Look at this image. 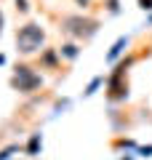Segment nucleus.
Wrapping results in <instances>:
<instances>
[{
  "instance_id": "obj_1",
  "label": "nucleus",
  "mask_w": 152,
  "mask_h": 160,
  "mask_svg": "<svg viewBox=\"0 0 152 160\" xmlns=\"http://www.w3.org/2000/svg\"><path fill=\"white\" fill-rule=\"evenodd\" d=\"M62 29H64V35H69L75 40H88L99 32V22L88 19V16H67L62 22Z\"/></svg>"
},
{
  "instance_id": "obj_2",
  "label": "nucleus",
  "mask_w": 152,
  "mask_h": 160,
  "mask_svg": "<svg viewBox=\"0 0 152 160\" xmlns=\"http://www.w3.org/2000/svg\"><path fill=\"white\" fill-rule=\"evenodd\" d=\"M43 40H45V32H43V27L35 24V22L24 24V27L16 32V46H19L22 53H35L40 46H43Z\"/></svg>"
},
{
  "instance_id": "obj_3",
  "label": "nucleus",
  "mask_w": 152,
  "mask_h": 160,
  "mask_svg": "<svg viewBox=\"0 0 152 160\" xmlns=\"http://www.w3.org/2000/svg\"><path fill=\"white\" fill-rule=\"evenodd\" d=\"M131 62H134V59L120 62L118 69L109 75V80H107V99H109V102H120V99L128 96V80H125V69H128Z\"/></svg>"
},
{
  "instance_id": "obj_4",
  "label": "nucleus",
  "mask_w": 152,
  "mask_h": 160,
  "mask_svg": "<svg viewBox=\"0 0 152 160\" xmlns=\"http://www.w3.org/2000/svg\"><path fill=\"white\" fill-rule=\"evenodd\" d=\"M40 86H43V78H40L38 72H32V67L19 64L16 72H13V78H11V88H16L19 93H32V91H38Z\"/></svg>"
},
{
  "instance_id": "obj_5",
  "label": "nucleus",
  "mask_w": 152,
  "mask_h": 160,
  "mask_svg": "<svg viewBox=\"0 0 152 160\" xmlns=\"http://www.w3.org/2000/svg\"><path fill=\"white\" fill-rule=\"evenodd\" d=\"M125 46H128V38H120L118 40V43H115V46L112 48H109V53H107V62H115V59H118L120 56V51H123V48Z\"/></svg>"
},
{
  "instance_id": "obj_6",
  "label": "nucleus",
  "mask_w": 152,
  "mask_h": 160,
  "mask_svg": "<svg viewBox=\"0 0 152 160\" xmlns=\"http://www.w3.org/2000/svg\"><path fill=\"white\" fill-rule=\"evenodd\" d=\"M40 147H43V136H40V133H32L29 142H27V155H38Z\"/></svg>"
},
{
  "instance_id": "obj_7",
  "label": "nucleus",
  "mask_w": 152,
  "mask_h": 160,
  "mask_svg": "<svg viewBox=\"0 0 152 160\" xmlns=\"http://www.w3.org/2000/svg\"><path fill=\"white\" fill-rule=\"evenodd\" d=\"M62 53H64L67 59H75V56H78V46H72V43H67V46L62 48Z\"/></svg>"
},
{
  "instance_id": "obj_8",
  "label": "nucleus",
  "mask_w": 152,
  "mask_h": 160,
  "mask_svg": "<svg viewBox=\"0 0 152 160\" xmlns=\"http://www.w3.org/2000/svg\"><path fill=\"white\" fill-rule=\"evenodd\" d=\"M16 149H19L16 144H11V147H6V149H0V160H11V155L16 152Z\"/></svg>"
},
{
  "instance_id": "obj_9",
  "label": "nucleus",
  "mask_w": 152,
  "mask_h": 160,
  "mask_svg": "<svg viewBox=\"0 0 152 160\" xmlns=\"http://www.w3.org/2000/svg\"><path fill=\"white\" fill-rule=\"evenodd\" d=\"M43 62L48 64V67H53V64H56V53H53V51H45V56H43Z\"/></svg>"
},
{
  "instance_id": "obj_10",
  "label": "nucleus",
  "mask_w": 152,
  "mask_h": 160,
  "mask_svg": "<svg viewBox=\"0 0 152 160\" xmlns=\"http://www.w3.org/2000/svg\"><path fill=\"white\" fill-rule=\"evenodd\" d=\"M139 6L144 8V11H152V0H139Z\"/></svg>"
},
{
  "instance_id": "obj_11",
  "label": "nucleus",
  "mask_w": 152,
  "mask_h": 160,
  "mask_svg": "<svg viewBox=\"0 0 152 160\" xmlns=\"http://www.w3.org/2000/svg\"><path fill=\"white\" fill-rule=\"evenodd\" d=\"M16 8H19V11H27V8H29L27 0H16Z\"/></svg>"
},
{
  "instance_id": "obj_12",
  "label": "nucleus",
  "mask_w": 152,
  "mask_h": 160,
  "mask_svg": "<svg viewBox=\"0 0 152 160\" xmlns=\"http://www.w3.org/2000/svg\"><path fill=\"white\" fill-rule=\"evenodd\" d=\"M109 11H112V13H118V0H109Z\"/></svg>"
},
{
  "instance_id": "obj_13",
  "label": "nucleus",
  "mask_w": 152,
  "mask_h": 160,
  "mask_svg": "<svg viewBox=\"0 0 152 160\" xmlns=\"http://www.w3.org/2000/svg\"><path fill=\"white\" fill-rule=\"evenodd\" d=\"M0 32H3V11H0Z\"/></svg>"
},
{
  "instance_id": "obj_14",
  "label": "nucleus",
  "mask_w": 152,
  "mask_h": 160,
  "mask_svg": "<svg viewBox=\"0 0 152 160\" xmlns=\"http://www.w3.org/2000/svg\"><path fill=\"white\" fill-rule=\"evenodd\" d=\"M78 3H80V6H88V0H78Z\"/></svg>"
},
{
  "instance_id": "obj_15",
  "label": "nucleus",
  "mask_w": 152,
  "mask_h": 160,
  "mask_svg": "<svg viewBox=\"0 0 152 160\" xmlns=\"http://www.w3.org/2000/svg\"><path fill=\"white\" fill-rule=\"evenodd\" d=\"M3 62H6V56H0V64H3Z\"/></svg>"
}]
</instances>
